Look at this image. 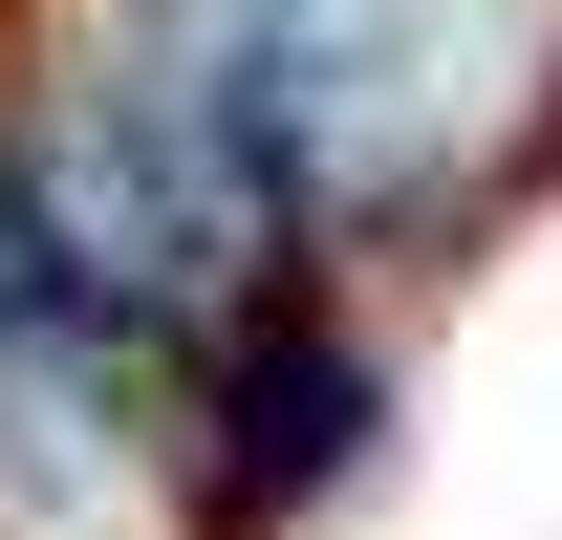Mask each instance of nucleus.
<instances>
[{
	"instance_id": "nucleus-1",
	"label": "nucleus",
	"mask_w": 562,
	"mask_h": 540,
	"mask_svg": "<svg viewBox=\"0 0 562 540\" xmlns=\"http://www.w3.org/2000/svg\"><path fill=\"white\" fill-rule=\"evenodd\" d=\"M131 44L195 87V131L281 238H347L454 173V131L519 87L541 22L519 0H131Z\"/></svg>"
},
{
	"instance_id": "nucleus-3",
	"label": "nucleus",
	"mask_w": 562,
	"mask_h": 540,
	"mask_svg": "<svg viewBox=\"0 0 562 540\" xmlns=\"http://www.w3.org/2000/svg\"><path fill=\"white\" fill-rule=\"evenodd\" d=\"M347 454H368V368L347 346H260V368H238V475L303 497V475H347Z\"/></svg>"
},
{
	"instance_id": "nucleus-2",
	"label": "nucleus",
	"mask_w": 562,
	"mask_h": 540,
	"mask_svg": "<svg viewBox=\"0 0 562 540\" xmlns=\"http://www.w3.org/2000/svg\"><path fill=\"white\" fill-rule=\"evenodd\" d=\"M0 216H22V260L66 325H195L238 281L281 260V216L238 195V151L195 131V87L151 66L131 22L66 44V66L22 87V151H0Z\"/></svg>"
}]
</instances>
